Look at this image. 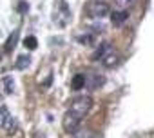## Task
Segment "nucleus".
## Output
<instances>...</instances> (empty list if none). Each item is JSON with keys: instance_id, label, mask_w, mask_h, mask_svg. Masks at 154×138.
<instances>
[{"instance_id": "1", "label": "nucleus", "mask_w": 154, "mask_h": 138, "mask_svg": "<svg viewBox=\"0 0 154 138\" xmlns=\"http://www.w3.org/2000/svg\"><path fill=\"white\" fill-rule=\"evenodd\" d=\"M91 107H93V98L91 96H85V95H82V96H76L74 100H72V104H71V113H74L76 116H80V118H84L89 111H91Z\"/></svg>"}, {"instance_id": "2", "label": "nucleus", "mask_w": 154, "mask_h": 138, "mask_svg": "<svg viewBox=\"0 0 154 138\" xmlns=\"http://www.w3.org/2000/svg\"><path fill=\"white\" fill-rule=\"evenodd\" d=\"M87 15L91 18H94V20L96 18H103V17L109 15V6L105 2H91L89 8H87Z\"/></svg>"}, {"instance_id": "3", "label": "nucleus", "mask_w": 154, "mask_h": 138, "mask_svg": "<svg viewBox=\"0 0 154 138\" xmlns=\"http://www.w3.org/2000/svg\"><path fill=\"white\" fill-rule=\"evenodd\" d=\"M80 122H82V118L80 116H76L74 113H71V111H67L65 113V116H63V129L67 131V133H71V134H74L76 131H78V127H80Z\"/></svg>"}, {"instance_id": "4", "label": "nucleus", "mask_w": 154, "mask_h": 138, "mask_svg": "<svg viewBox=\"0 0 154 138\" xmlns=\"http://www.w3.org/2000/svg\"><path fill=\"white\" fill-rule=\"evenodd\" d=\"M0 125L6 131H13L17 127V122H15V118L11 116V113L6 105H0Z\"/></svg>"}, {"instance_id": "5", "label": "nucleus", "mask_w": 154, "mask_h": 138, "mask_svg": "<svg viewBox=\"0 0 154 138\" xmlns=\"http://www.w3.org/2000/svg\"><path fill=\"white\" fill-rule=\"evenodd\" d=\"M103 82H105V78H103L102 75H89V77H85V86H84V87L96 89V87L103 86Z\"/></svg>"}, {"instance_id": "6", "label": "nucleus", "mask_w": 154, "mask_h": 138, "mask_svg": "<svg viewBox=\"0 0 154 138\" xmlns=\"http://www.w3.org/2000/svg\"><path fill=\"white\" fill-rule=\"evenodd\" d=\"M127 18H129V11H127V9L114 11V13L111 15V20H112V24H114V26H122Z\"/></svg>"}, {"instance_id": "7", "label": "nucleus", "mask_w": 154, "mask_h": 138, "mask_svg": "<svg viewBox=\"0 0 154 138\" xmlns=\"http://www.w3.org/2000/svg\"><path fill=\"white\" fill-rule=\"evenodd\" d=\"M102 64H103L105 67H114V65L118 64V55H116L114 51H111L109 55H103V56H102Z\"/></svg>"}, {"instance_id": "8", "label": "nucleus", "mask_w": 154, "mask_h": 138, "mask_svg": "<svg viewBox=\"0 0 154 138\" xmlns=\"http://www.w3.org/2000/svg\"><path fill=\"white\" fill-rule=\"evenodd\" d=\"M84 86H85V75H74V77H72V80H71V87H72L74 91L84 89Z\"/></svg>"}, {"instance_id": "9", "label": "nucleus", "mask_w": 154, "mask_h": 138, "mask_svg": "<svg viewBox=\"0 0 154 138\" xmlns=\"http://www.w3.org/2000/svg\"><path fill=\"white\" fill-rule=\"evenodd\" d=\"M17 42H18V31H13V33L9 35V38L6 40V45H4V49H6V53H11V51L15 49V45H17Z\"/></svg>"}, {"instance_id": "10", "label": "nucleus", "mask_w": 154, "mask_h": 138, "mask_svg": "<svg viewBox=\"0 0 154 138\" xmlns=\"http://www.w3.org/2000/svg\"><path fill=\"white\" fill-rule=\"evenodd\" d=\"M29 64H31V56H27V55H20V56L17 58L15 67H17V69H26Z\"/></svg>"}, {"instance_id": "11", "label": "nucleus", "mask_w": 154, "mask_h": 138, "mask_svg": "<svg viewBox=\"0 0 154 138\" xmlns=\"http://www.w3.org/2000/svg\"><path fill=\"white\" fill-rule=\"evenodd\" d=\"M107 51H109V44H107V42H103V44H102L94 53H93V56H91V58H93V60H98V58H102Z\"/></svg>"}, {"instance_id": "12", "label": "nucleus", "mask_w": 154, "mask_h": 138, "mask_svg": "<svg viewBox=\"0 0 154 138\" xmlns=\"http://www.w3.org/2000/svg\"><path fill=\"white\" fill-rule=\"evenodd\" d=\"M24 45H26L29 51H35V49L38 47V40H36L35 36H26V38H24Z\"/></svg>"}, {"instance_id": "13", "label": "nucleus", "mask_w": 154, "mask_h": 138, "mask_svg": "<svg viewBox=\"0 0 154 138\" xmlns=\"http://www.w3.org/2000/svg\"><path fill=\"white\" fill-rule=\"evenodd\" d=\"M4 84H6V93H8V95H11V93H13V89H15V82H13V78H11V77H6Z\"/></svg>"}, {"instance_id": "14", "label": "nucleus", "mask_w": 154, "mask_h": 138, "mask_svg": "<svg viewBox=\"0 0 154 138\" xmlns=\"http://www.w3.org/2000/svg\"><path fill=\"white\" fill-rule=\"evenodd\" d=\"M17 11H18L20 15H26V13L29 11V4L26 2V0H22V2H18V6H17Z\"/></svg>"}, {"instance_id": "15", "label": "nucleus", "mask_w": 154, "mask_h": 138, "mask_svg": "<svg viewBox=\"0 0 154 138\" xmlns=\"http://www.w3.org/2000/svg\"><path fill=\"white\" fill-rule=\"evenodd\" d=\"M93 40H94V38H93L91 35H82V36H78V42H80V44H85V45H91Z\"/></svg>"}, {"instance_id": "16", "label": "nucleus", "mask_w": 154, "mask_h": 138, "mask_svg": "<svg viewBox=\"0 0 154 138\" xmlns=\"http://www.w3.org/2000/svg\"><path fill=\"white\" fill-rule=\"evenodd\" d=\"M114 2L120 6V8H131L134 4V0H114Z\"/></svg>"}]
</instances>
